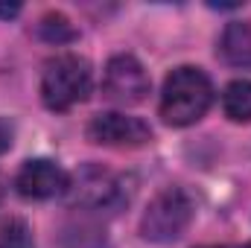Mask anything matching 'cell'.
<instances>
[{
  "mask_svg": "<svg viewBox=\"0 0 251 248\" xmlns=\"http://www.w3.org/2000/svg\"><path fill=\"white\" fill-rule=\"evenodd\" d=\"M213 102V82L201 67H176L164 79L161 91V120L167 125H193L199 123Z\"/></svg>",
  "mask_w": 251,
  "mask_h": 248,
  "instance_id": "obj_1",
  "label": "cell"
},
{
  "mask_svg": "<svg viewBox=\"0 0 251 248\" xmlns=\"http://www.w3.org/2000/svg\"><path fill=\"white\" fill-rule=\"evenodd\" d=\"M94 88L91 62L76 53H59L44 62L41 70V99L50 111H70L85 102Z\"/></svg>",
  "mask_w": 251,
  "mask_h": 248,
  "instance_id": "obj_2",
  "label": "cell"
},
{
  "mask_svg": "<svg viewBox=\"0 0 251 248\" xmlns=\"http://www.w3.org/2000/svg\"><path fill=\"white\" fill-rule=\"evenodd\" d=\"M193 222V201L181 187H167L152 196L140 216V234L149 243L170 246L184 237V231Z\"/></svg>",
  "mask_w": 251,
  "mask_h": 248,
  "instance_id": "obj_3",
  "label": "cell"
},
{
  "mask_svg": "<svg viewBox=\"0 0 251 248\" xmlns=\"http://www.w3.org/2000/svg\"><path fill=\"white\" fill-rule=\"evenodd\" d=\"M70 204L76 207H88V210H108L123 204L126 198V181L123 175H117L114 170L102 167V164H85L70 175L67 193Z\"/></svg>",
  "mask_w": 251,
  "mask_h": 248,
  "instance_id": "obj_4",
  "label": "cell"
},
{
  "mask_svg": "<svg viewBox=\"0 0 251 248\" xmlns=\"http://www.w3.org/2000/svg\"><path fill=\"white\" fill-rule=\"evenodd\" d=\"M102 94L117 105H137L149 94V73L131 53L111 56L102 73Z\"/></svg>",
  "mask_w": 251,
  "mask_h": 248,
  "instance_id": "obj_5",
  "label": "cell"
},
{
  "mask_svg": "<svg viewBox=\"0 0 251 248\" xmlns=\"http://www.w3.org/2000/svg\"><path fill=\"white\" fill-rule=\"evenodd\" d=\"M88 140L97 146H114V149H134L152 140V128L140 117L120 114V111H102L91 117L88 123Z\"/></svg>",
  "mask_w": 251,
  "mask_h": 248,
  "instance_id": "obj_6",
  "label": "cell"
},
{
  "mask_svg": "<svg viewBox=\"0 0 251 248\" xmlns=\"http://www.w3.org/2000/svg\"><path fill=\"white\" fill-rule=\"evenodd\" d=\"M67 184H70V175L64 173L56 161H50V158L24 161L21 170H18V175H15V190L24 198H35V201L64 196Z\"/></svg>",
  "mask_w": 251,
  "mask_h": 248,
  "instance_id": "obj_7",
  "label": "cell"
},
{
  "mask_svg": "<svg viewBox=\"0 0 251 248\" xmlns=\"http://www.w3.org/2000/svg\"><path fill=\"white\" fill-rule=\"evenodd\" d=\"M222 59L234 67H251V21H231L219 38Z\"/></svg>",
  "mask_w": 251,
  "mask_h": 248,
  "instance_id": "obj_8",
  "label": "cell"
},
{
  "mask_svg": "<svg viewBox=\"0 0 251 248\" xmlns=\"http://www.w3.org/2000/svg\"><path fill=\"white\" fill-rule=\"evenodd\" d=\"M222 111L234 123H251V79H237L222 91Z\"/></svg>",
  "mask_w": 251,
  "mask_h": 248,
  "instance_id": "obj_9",
  "label": "cell"
},
{
  "mask_svg": "<svg viewBox=\"0 0 251 248\" xmlns=\"http://www.w3.org/2000/svg\"><path fill=\"white\" fill-rule=\"evenodd\" d=\"M35 35L41 38V41H47V44H70V41H76L79 38V32L73 29V24L64 18L62 12H47L38 24H35Z\"/></svg>",
  "mask_w": 251,
  "mask_h": 248,
  "instance_id": "obj_10",
  "label": "cell"
},
{
  "mask_svg": "<svg viewBox=\"0 0 251 248\" xmlns=\"http://www.w3.org/2000/svg\"><path fill=\"white\" fill-rule=\"evenodd\" d=\"M0 248H35L29 225L24 219H3L0 222Z\"/></svg>",
  "mask_w": 251,
  "mask_h": 248,
  "instance_id": "obj_11",
  "label": "cell"
},
{
  "mask_svg": "<svg viewBox=\"0 0 251 248\" xmlns=\"http://www.w3.org/2000/svg\"><path fill=\"white\" fill-rule=\"evenodd\" d=\"M21 12V3H0V21H9Z\"/></svg>",
  "mask_w": 251,
  "mask_h": 248,
  "instance_id": "obj_12",
  "label": "cell"
},
{
  "mask_svg": "<svg viewBox=\"0 0 251 248\" xmlns=\"http://www.w3.org/2000/svg\"><path fill=\"white\" fill-rule=\"evenodd\" d=\"M3 196H6V178L0 175V201H3Z\"/></svg>",
  "mask_w": 251,
  "mask_h": 248,
  "instance_id": "obj_13",
  "label": "cell"
}]
</instances>
